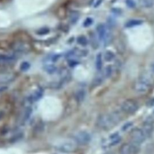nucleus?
<instances>
[{
    "label": "nucleus",
    "mask_w": 154,
    "mask_h": 154,
    "mask_svg": "<svg viewBox=\"0 0 154 154\" xmlns=\"http://www.w3.org/2000/svg\"><path fill=\"white\" fill-rule=\"evenodd\" d=\"M120 120V117L117 112L103 114L99 116L97 120L98 127L103 129H109L116 125Z\"/></svg>",
    "instance_id": "obj_1"
},
{
    "label": "nucleus",
    "mask_w": 154,
    "mask_h": 154,
    "mask_svg": "<svg viewBox=\"0 0 154 154\" xmlns=\"http://www.w3.org/2000/svg\"><path fill=\"white\" fill-rule=\"evenodd\" d=\"M96 32L99 40L104 45H108L112 39L111 28L103 23H99L96 27Z\"/></svg>",
    "instance_id": "obj_2"
},
{
    "label": "nucleus",
    "mask_w": 154,
    "mask_h": 154,
    "mask_svg": "<svg viewBox=\"0 0 154 154\" xmlns=\"http://www.w3.org/2000/svg\"><path fill=\"white\" fill-rule=\"evenodd\" d=\"M122 109L126 113L132 114L138 109V105L137 102L132 99H127L122 104Z\"/></svg>",
    "instance_id": "obj_3"
},
{
    "label": "nucleus",
    "mask_w": 154,
    "mask_h": 154,
    "mask_svg": "<svg viewBox=\"0 0 154 154\" xmlns=\"http://www.w3.org/2000/svg\"><path fill=\"white\" fill-rule=\"evenodd\" d=\"M131 137L135 144H140L144 141L146 137L142 129L135 128L131 131Z\"/></svg>",
    "instance_id": "obj_4"
},
{
    "label": "nucleus",
    "mask_w": 154,
    "mask_h": 154,
    "mask_svg": "<svg viewBox=\"0 0 154 154\" xmlns=\"http://www.w3.org/2000/svg\"><path fill=\"white\" fill-rule=\"evenodd\" d=\"M149 87V83L147 80L143 78L137 79L134 85V90L138 93L146 92Z\"/></svg>",
    "instance_id": "obj_5"
},
{
    "label": "nucleus",
    "mask_w": 154,
    "mask_h": 154,
    "mask_svg": "<svg viewBox=\"0 0 154 154\" xmlns=\"http://www.w3.org/2000/svg\"><path fill=\"white\" fill-rule=\"evenodd\" d=\"M75 140L76 143L81 145H85L90 141L91 137L89 134H88L87 132L81 131L75 135Z\"/></svg>",
    "instance_id": "obj_6"
},
{
    "label": "nucleus",
    "mask_w": 154,
    "mask_h": 154,
    "mask_svg": "<svg viewBox=\"0 0 154 154\" xmlns=\"http://www.w3.org/2000/svg\"><path fill=\"white\" fill-rule=\"evenodd\" d=\"M43 93V89L40 87H38L37 88H36L34 91H33L31 93H30L27 99H26V101L28 102V104H31L33 102H35L37 100H38L42 96Z\"/></svg>",
    "instance_id": "obj_7"
},
{
    "label": "nucleus",
    "mask_w": 154,
    "mask_h": 154,
    "mask_svg": "<svg viewBox=\"0 0 154 154\" xmlns=\"http://www.w3.org/2000/svg\"><path fill=\"white\" fill-rule=\"evenodd\" d=\"M76 148V143L72 141H67L61 144L57 147V149L60 152L63 153H70L73 152Z\"/></svg>",
    "instance_id": "obj_8"
},
{
    "label": "nucleus",
    "mask_w": 154,
    "mask_h": 154,
    "mask_svg": "<svg viewBox=\"0 0 154 154\" xmlns=\"http://www.w3.org/2000/svg\"><path fill=\"white\" fill-rule=\"evenodd\" d=\"M16 56L7 54L0 53V63H10L14 61Z\"/></svg>",
    "instance_id": "obj_9"
},
{
    "label": "nucleus",
    "mask_w": 154,
    "mask_h": 154,
    "mask_svg": "<svg viewBox=\"0 0 154 154\" xmlns=\"http://www.w3.org/2000/svg\"><path fill=\"white\" fill-rule=\"evenodd\" d=\"M142 131H143L146 137H149L153 131V125L152 122L150 120H147V122H144L143 126Z\"/></svg>",
    "instance_id": "obj_10"
},
{
    "label": "nucleus",
    "mask_w": 154,
    "mask_h": 154,
    "mask_svg": "<svg viewBox=\"0 0 154 154\" xmlns=\"http://www.w3.org/2000/svg\"><path fill=\"white\" fill-rule=\"evenodd\" d=\"M133 152V146L128 143L123 144L119 150L120 154H132Z\"/></svg>",
    "instance_id": "obj_11"
},
{
    "label": "nucleus",
    "mask_w": 154,
    "mask_h": 154,
    "mask_svg": "<svg viewBox=\"0 0 154 154\" xmlns=\"http://www.w3.org/2000/svg\"><path fill=\"white\" fill-rule=\"evenodd\" d=\"M140 6L146 9L154 8V0H138Z\"/></svg>",
    "instance_id": "obj_12"
},
{
    "label": "nucleus",
    "mask_w": 154,
    "mask_h": 154,
    "mask_svg": "<svg viewBox=\"0 0 154 154\" xmlns=\"http://www.w3.org/2000/svg\"><path fill=\"white\" fill-rule=\"evenodd\" d=\"M143 23V21L141 19H131L127 21L125 24V26L126 28H132L134 26L141 25Z\"/></svg>",
    "instance_id": "obj_13"
},
{
    "label": "nucleus",
    "mask_w": 154,
    "mask_h": 154,
    "mask_svg": "<svg viewBox=\"0 0 154 154\" xmlns=\"http://www.w3.org/2000/svg\"><path fill=\"white\" fill-rule=\"evenodd\" d=\"M79 17L80 14L78 11H72L70 12L69 15V22H70V23L74 25L78 22Z\"/></svg>",
    "instance_id": "obj_14"
},
{
    "label": "nucleus",
    "mask_w": 154,
    "mask_h": 154,
    "mask_svg": "<svg viewBox=\"0 0 154 154\" xmlns=\"http://www.w3.org/2000/svg\"><path fill=\"white\" fill-rule=\"evenodd\" d=\"M114 58H115L114 54L110 51H106L103 54V58L106 61H111L112 60H114Z\"/></svg>",
    "instance_id": "obj_15"
},
{
    "label": "nucleus",
    "mask_w": 154,
    "mask_h": 154,
    "mask_svg": "<svg viewBox=\"0 0 154 154\" xmlns=\"http://www.w3.org/2000/svg\"><path fill=\"white\" fill-rule=\"evenodd\" d=\"M96 67L97 70H100L102 67V55L100 53L97 54L96 55Z\"/></svg>",
    "instance_id": "obj_16"
},
{
    "label": "nucleus",
    "mask_w": 154,
    "mask_h": 154,
    "mask_svg": "<svg viewBox=\"0 0 154 154\" xmlns=\"http://www.w3.org/2000/svg\"><path fill=\"white\" fill-rule=\"evenodd\" d=\"M121 140V138L119 135L115 134H113L111 137H110V144L111 146H114L117 144Z\"/></svg>",
    "instance_id": "obj_17"
},
{
    "label": "nucleus",
    "mask_w": 154,
    "mask_h": 154,
    "mask_svg": "<svg viewBox=\"0 0 154 154\" xmlns=\"http://www.w3.org/2000/svg\"><path fill=\"white\" fill-rule=\"evenodd\" d=\"M77 43L82 46H85L87 43V39L84 35H79L77 38Z\"/></svg>",
    "instance_id": "obj_18"
},
{
    "label": "nucleus",
    "mask_w": 154,
    "mask_h": 154,
    "mask_svg": "<svg viewBox=\"0 0 154 154\" xmlns=\"http://www.w3.org/2000/svg\"><path fill=\"white\" fill-rule=\"evenodd\" d=\"M93 22V20L91 17H87L83 22V26L85 27H87L90 26Z\"/></svg>",
    "instance_id": "obj_19"
},
{
    "label": "nucleus",
    "mask_w": 154,
    "mask_h": 154,
    "mask_svg": "<svg viewBox=\"0 0 154 154\" xmlns=\"http://www.w3.org/2000/svg\"><path fill=\"white\" fill-rule=\"evenodd\" d=\"M126 4L130 8H134L136 6L135 2L134 0H126Z\"/></svg>",
    "instance_id": "obj_20"
},
{
    "label": "nucleus",
    "mask_w": 154,
    "mask_h": 154,
    "mask_svg": "<svg viewBox=\"0 0 154 154\" xmlns=\"http://www.w3.org/2000/svg\"><path fill=\"white\" fill-rule=\"evenodd\" d=\"M111 68L109 66H108L105 69V75L106 76H109L111 74Z\"/></svg>",
    "instance_id": "obj_21"
},
{
    "label": "nucleus",
    "mask_w": 154,
    "mask_h": 154,
    "mask_svg": "<svg viewBox=\"0 0 154 154\" xmlns=\"http://www.w3.org/2000/svg\"><path fill=\"white\" fill-rule=\"evenodd\" d=\"M84 92L83 91H79L78 93H77V99L80 102L81 101L83 98H84Z\"/></svg>",
    "instance_id": "obj_22"
},
{
    "label": "nucleus",
    "mask_w": 154,
    "mask_h": 154,
    "mask_svg": "<svg viewBox=\"0 0 154 154\" xmlns=\"http://www.w3.org/2000/svg\"><path fill=\"white\" fill-rule=\"evenodd\" d=\"M21 67L22 68V69L24 70V69L25 70H26V69H28V67H29V64H28V63H27L26 62H23L22 64V65H21Z\"/></svg>",
    "instance_id": "obj_23"
},
{
    "label": "nucleus",
    "mask_w": 154,
    "mask_h": 154,
    "mask_svg": "<svg viewBox=\"0 0 154 154\" xmlns=\"http://www.w3.org/2000/svg\"><path fill=\"white\" fill-rule=\"evenodd\" d=\"M131 125H132V123H126V125H125L123 127H122V128H123L122 129H123L124 131H125V130H126L127 129H128Z\"/></svg>",
    "instance_id": "obj_24"
},
{
    "label": "nucleus",
    "mask_w": 154,
    "mask_h": 154,
    "mask_svg": "<svg viewBox=\"0 0 154 154\" xmlns=\"http://www.w3.org/2000/svg\"><path fill=\"white\" fill-rule=\"evenodd\" d=\"M153 70H154V65H153Z\"/></svg>",
    "instance_id": "obj_25"
}]
</instances>
